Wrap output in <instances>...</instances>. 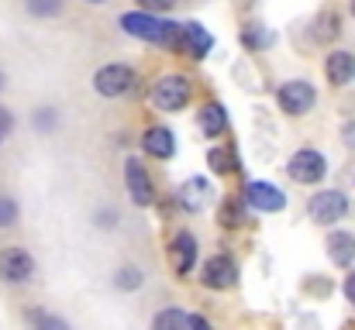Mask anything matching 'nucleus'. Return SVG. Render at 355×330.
<instances>
[{"label": "nucleus", "mask_w": 355, "mask_h": 330, "mask_svg": "<svg viewBox=\"0 0 355 330\" xmlns=\"http://www.w3.org/2000/svg\"><path fill=\"white\" fill-rule=\"evenodd\" d=\"M286 172H290L293 183H300V186H314V183L324 179V172H328V158H324L321 152H314V148H300V152L286 162Z\"/></svg>", "instance_id": "1"}, {"label": "nucleus", "mask_w": 355, "mask_h": 330, "mask_svg": "<svg viewBox=\"0 0 355 330\" xmlns=\"http://www.w3.org/2000/svg\"><path fill=\"white\" fill-rule=\"evenodd\" d=\"M152 104L159 110H166V113H176V110H183L190 104V83H187V76H162L155 86H152Z\"/></svg>", "instance_id": "2"}, {"label": "nucleus", "mask_w": 355, "mask_h": 330, "mask_svg": "<svg viewBox=\"0 0 355 330\" xmlns=\"http://www.w3.org/2000/svg\"><path fill=\"white\" fill-rule=\"evenodd\" d=\"M121 28H124L131 38L166 45V28H169V21H159L152 10H131V14H124V17H121Z\"/></svg>", "instance_id": "3"}, {"label": "nucleus", "mask_w": 355, "mask_h": 330, "mask_svg": "<svg viewBox=\"0 0 355 330\" xmlns=\"http://www.w3.org/2000/svg\"><path fill=\"white\" fill-rule=\"evenodd\" d=\"M307 214L314 223H335V220H342L349 214V200H345V193H338V190H321V193H314L311 200H307Z\"/></svg>", "instance_id": "4"}, {"label": "nucleus", "mask_w": 355, "mask_h": 330, "mask_svg": "<svg viewBox=\"0 0 355 330\" xmlns=\"http://www.w3.org/2000/svg\"><path fill=\"white\" fill-rule=\"evenodd\" d=\"M131 86H135V69L124 62H111V66L97 69V76H94V90L101 97H124Z\"/></svg>", "instance_id": "5"}, {"label": "nucleus", "mask_w": 355, "mask_h": 330, "mask_svg": "<svg viewBox=\"0 0 355 330\" xmlns=\"http://www.w3.org/2000/svg\"><path fill=\"white\" fill-rule=\"evenodd\" d=\"M314 100H318V93H314V86L304 83V80H290V83H283V86L276 90V104L286 110L290 117L307 113V110L314 107Z\"/></svg>", "instance_id": "6"}, {"label": "nucleus", "mask_w": 355, "mask_h": 330, "mask_svg": "<svg viewBox=\"0 0 355 330\" xmlns=\"http://www.w3.org/2000/svg\"><path fill=\"white\" fill-rule=\"evenodd\" d=\"M200 282H204L207 289H232V286L238 282L235 258H228V255H214V258H207V262H204V272H200Z\"/></svg>", "instance_id": "7"}, {"label": "nucleus", "mask_w": 355, "mask_h": 330, "mask_svg": "<svg viewBox=\"0 0 355 330\" xmlns=\"http://www.w3.org/2000/svg\"><path fill=\"white\" fill-rule=\"evenodd\" d=\"M245 203L252 210H262V214H279L286 207V193L276 190L272 183H248L245 186Z\"/></svg>", "instance_id": "8"}, {"label": "nucleus", "mask_w": 355, "mask_h": 330, "mask_svg": "<svg viewBox=\"0 0 355 330\" xmlns=\"http://www.w3.org/2000/svg\"><path fill=\"white\" fill-rule=\"evenodd\" d=\"M124 183H128V193H131V203H135V207H148V203L155 200L152 179H148V172L141 169L138 158H128V162H124Z\"/></svg>", "instance_id": "9"}, {"label": "nucleus", "mask_w": 355, "mask_h": 330, "mask_svg": "<svg viewBox=\"0 0 355 330\" xmlns=\"http://www.w3.org/2000/svg\"><path fill=\"white\" fill-rule=\"evenodd\" d=\"M31 272H35V262L24 248H3L0 251V279L3 282H24V279H31Z\"/></svg>", "instance_id": "10"}, {"label": "nucleus", "mask_w": 355, "mask_h": 330, "mask_svg": "<svg viewBox=\"0 0 355 330\" xmlns=\"http://www.w3.org/2000/svg\"><path fill=\"white\" fill-rule=\"evenodd\" d=\"M169 255H173L176 272L187 275V272L197 265V237H193L190 230H180V234L173 237V244H169Z\"/></svg>", "instance_id": "11"}, {"label": "nucleus", "mask_w": 355, "mask_h": 330, "mask_svg": "<svg viewBox=\"0 0 355 330\" xmlns=\"http://www.w3.org/2000/svg\"><path fill=\"white\" fill-rule=\"evenodd\" d=\"M324 73H328L331 86H345V83H352L355 80V55L352 52H345V48H335V52L328 55V62H324Z\"/></svg>", "instance_id": "12"}, {"label": "nucleus", "mask_w": 355, "mask_h": 330, "mask_svg": "<svg viewBox=\"0 0 355 330\" xmlns=\"http://www.w3.org/2000/svg\"><path fill=\"white\" fill-rule=\"evenodd\" d=\"M141 148H145L152 158H173V155H176V138H173V131H166V127H148V131L141 134Z\"/></svg>", "instance_id": "13"}, {"label": "nucleus", "mask_w": 355, "mask_h": 330, "mask_svg": "<svg viewBox=\"0 0 355 330\" xmlns=\"http://www.w3.org/2000/svg\"><path fill=\"white\" fill-rule=\"evenodd\" d=\"M328 258L335 262V265H352L355 262V234L349 230H335L331 237H328Z\"/></svg>", "instance_id": "14"}, {"label": "nucleus", "mask_w": 355, "mask_h": 330, "mask_svg": "<svg viewBox=\"0 0 355 330\" xmlns=\"http://www.w3.org/2000/svg\"><path fill=\"white\" fill-rule=\"evenodd\" d=\"M214 48V38L207 35V28L200 24H183V52H190L193 59H204Z\"/></svg>", "instance_id": "15"}, {"label": "nucleus", "mask_w": 355, "mask_h": 330, "mask_svg": "<svg viewBox=\"0 0 355 330\" xmlns=\"http://www.w3.org/2000/svg\"><path fill=\"white\" fill-rule=\"evenodd\" d=\"M225 124H228V113H225L221 104H207V107L200 110V131L207 138H218L225 131Z\"/></svg>", "instance_id": "16"}, {"label": "nucleus", "mask_w": 355, "mask_h": 330, "mask_svg": "<svg viewBox=\"0 0 355 330\" xmlns=\"http://www.w3.org/2000/svg\"><path fill=\"white\" fill-rule=\"evenodd\" d=\"M159 330H166V327H207V320L204 317H187V313H180V310H162L155 320H152Z\"/></svg>", "instance_id": "17"}, {"label": "nucleus", "mask_w": 355, "mask_h": 330, "mask_svg": "<svg viewBox=\"0 0 355 330\" xmlns=\"http://www.w3.org/2000/svg\"><path fill=\"white\" fill-rule=\"evenodd\" d=\"M207 193H211L207 179H190V183H183L180 200H183V207H187V210H200V203H204V196H207Z\"/></svg>", "instance_id": "18"}, {"label": "nucleus", "mask_w": 355, "mask_h": 330, "mask_svg": "<svg viewBox=\"0 0 355 330\" xmlns=\"http://www.w3.org/2000/svg\"><path fill=\"white\" fill-rule=\"evenodd\" d=\"M207 165H211V172L214 176H225V172H235V158L225 152V148H211V155H207Z\"/></svg>", "instance_id": "19"}, {"label": "nucleus", "mask_w": 355, "mask_h": 330, "mask_svg": "<svg viewBox=\"0 0 355 330\" xmlns=\"http://www.w3.org/2000/svg\"><path fill=\"white\" fill-rule=\"evenodd\" d=\"M141 282H145L141 268H131V265H128V268H121L118 275H114V286H118V289H128V293H131V289H138Z\"/></svg>", "instance_id": "20"}, {"label": "nucleus", "mask_w": 355, "mask_h": 330, "mask_svg": "<svg viewBox=\"0 0 355 330\" xmlns=\"http://www.w3.org/2000/svg\"><path fill=\"white\" fill-rule=\"evenodd\" d=\"M62 10V0H28V14L35 17H55Z\"/></svg>", "instance_id": "21"}, {"label": "nucleus", "mask_w": 355, "mask_h": 330, "mask_svg": "<svg viewBox=\"0 0 355 330\" xmlns=\"http://www.w3.org/2000/svg\"><path fill=\"white\" fill-rule=\"evenodd\" d=\"M241 42H245L248 48H266V45H269V35H266L259 24H248L245 35H241Z\"/></svg>", "instance_id": "22"}, {"label": "nucleus", "mask_w": 355, "mask_h": 330, "mask_svg": "<svg viewBox=\"0 0 355 330\" xmlns=\"http://www.w3.org/2000/svg\"><path fill=\"white\" fill-rule=\"evenodd\" d=\"M17 223V203L10 196H0V227H10Z\"/></svg>", "instance_id": "23"}, {"label": "nucleus", "mask_w": 355, "mask_h": 330, "mask_svg": "<svg viewBox=\"0 0 355 330\" xmlns=\"http://www.w3.org/2000/svg\"><path fill=\"white\" fill-rule=\"evenodd\" d=\"M245 220V210L238 207V203H225L221 207V223H228V227H238Z\"/></svg>", "instance_id": "24"}, {"label": "nucleus", "mask_w": 355, "mask_h": 330, "mask_svg": "<svg viewBox=\"0 0 355 330\" xmlns=\"http://www.w3.org/2000/svg\"><path fill=\"white\" fill-rule=\"evenodd\" d=\"M321 24H324V28L318 31L321 38H331V35H338V17H335V14H324V17H321Z\"/></svg>", "instance_id": "25"}, {"label": "nucleus", "mask_w": 355, "mask_h": 330, "mask_svg": "<svg viewBox=\"0 0 355 330\" xmlns=\"http://www.w3.org/2000/svg\"><path fill=\"white\" fill-rule=\"evenodd\" d=\"M173 3H176V0H138V7H141V10H152V14H155V10H169Z\"/></svg>", "instance_id": "26"}, {"label": "nucleus", "mask_w": 355, "mask_h": 330, "mask_svg": "<svg viewBox=\"0 0 355 330\" xmlns=\"http://www.w3.org/2000/svg\"><path fill=\"white\" fill-rule=\"evenodd\" d=\"M10 127H14V113H10L7 107H0V138H7Z\"/></svg>", "instance_id": "27"}, {"label": "nucleus", "mask_w": 355, "mask_h": 330, "mask_svg": "<svg viewBox=\"0 0 355 330\" xmlns=\"http://www.w3.org/2000/svg\"><path fill=\"white\" fill-rule=\"evenodd\" d=\"M52 120H55V117H52V110L49 107L38 113V127H42V131H49V127H52Z\"/></svg>", "instance_id": "28"}, {"label": "nucleus", "mask_w": 355, "mask_h": 330, "mask_svg": "<svg viewBox=\"0 0 355 330\" xmlns=\"http://www.w3.org/2000/svg\"><path fill=\"white\" fill-rule=\"evenodd\" d=\"M345 296H349V303L355 306V272L349 275V279H345Z\"/></svg>", "instance_id": "29"}, {"label": "nucleus", "mask_w": 355, "mask_h": 330, "mask_svg": "<svg viewBox=\"0 0 355 330\" xmlns=\"http://www.w3.org/2000/svg\"><path fill=\"white\" fill-rule=\"evenodd\" d=\"M345 141L355 148V124H349V127H345Z\"/></svg>", "instance_id": "30"}, {"label": "nucleus", "mask_w": 355, "mask_h": 330, "mask_svg": "<svg viewBox=\"0 0 355 330\" xmlns=\"http://www.w3.org/2000/svg\"><path fill=\"white\" fill-rule=\"evenodd\" d=\"M87 3H104V0H87Z\"/></svg>", "instance_id": "31"}, {"label": "nucleus", "mask_w": 355, "mask_h": 330, "mask_svg": "<svg viewBox=\"0 0 355 330\" xmlns=\"http://www.w3.org/2000/svg\"><path fill=\"white\" fill-rule=\"evenodd\" d=\"M0 86H3V73H0Z\"/></svg>", "instance_id": "32"}, {"label": "nucleus", "mask_w": 355, "mask_h": 330, "mask_svg": "<svg viewBox=\"0 0 355 330\" xmlns=\"http://www.w3.org/2000/svg\"><path fill=\"white\" fill-rule=\"evenodd\" d=\"M352 14H355V0H352Z\"/></svg>", "instance_id": "33"}]
</instances>
